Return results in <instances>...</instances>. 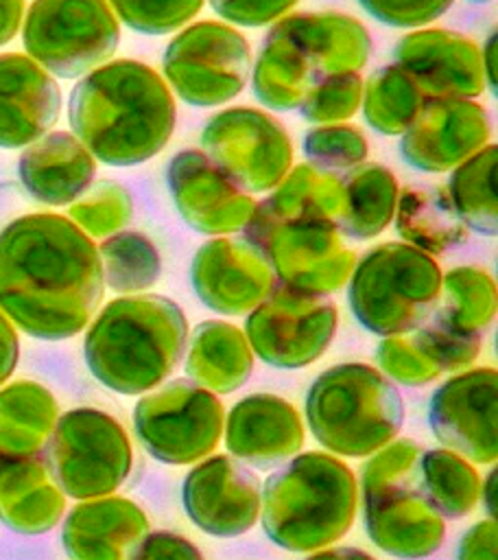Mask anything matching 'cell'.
Returning a JSON list of instances; mask_svg holds the SVG:
<instances>
[{"label": "cell", "mask_w": 498, "mask_h": 560, "mask_svg": "<svg viewBox=\"0 0 498 560\" xmlns=\"http://www.w3.org/2000/svg\"><path fill=\"white\" fill-rule=\"evenodd\" d=\"M297 0H210L212 9L240 26H264L282 18Z\"/></svg>", "instance_id": "obj_45"}, {"label": "cell", "mask_w": 498, "mask_h": 560, "mask_svg": "<svg viewBox=\"0 0 498 560\" xmlns=\"http://www.w3.org/2000/svg\"><path fill=\"white\" fill-rule=\"evenodd\" d=\"M223 431L229 453L262 470L290 459L304 444L297 409L275 394H251L238 400Z\"/></svg>", "instance_id": "obj_21"}, {"label": "cell", "mask_w": 498, "mask_h": 560, "mask_svg": "<svg viewBox=\"0 0 498 560\" xmlns=\"http://www.w3.org/2000/svg\"><path fill=\"white\" fill-rule=\"evenodd\" d=\"M363 9L389 26H422L443 15L454 0H358Z\"/></svg>", "instance_id": "obj_44"}, {"label": "cell", "mask_w": 498, "mask_h": 560, "mask_svg": "<svg viewBox=\"0 0 498 560\" xmlns=\"http://www.w3.org/2000/svg\"><path fill=\"white\" fill-rule=\"evenodd\" d=\"M269 203L284 217L319 219L339 223L343 212V182L341 173H328L312 164H299L288 173L266 197Z\"/></svg>", "instance_id": "obj_33"}, {"label": "cell", "mask_w": 498, "mask_h": 560, "mask_svg": "<svg viewBox=\"0 0 498 560\" xmlns=\"http://www.w3.org/2000/svg\"><path fill=\"white\" fill-rule=\"evenodd\" d=\"M496 389L498 374L491 368L467 370L446 381L428 405L435 438L470 462L494 464L498 457Z\"/></svg>", "instance_id": "obj_15"}, {"label": "cell", "mask_w": 498, "mask_h": 560, "mask_svg": "<svg viewBox=\"0 0 498 560\" xmlns=\"http://www.w3.org/2000/svg\"><path fill=\"white\" fill-rule=\"evenodd\" d=\"M103 282L120 293H133L151 287L162 271L159 252L153 241L140 232H114L98 247Z\"/></svg>", "instance_id": "obj_36"}, {"label": "cell", "mask_w": 498, "mask_h": 560, "mask_svg": "<svg viewBox=\"0 0 498 560\" xmlns=\"http://www.w3.org/2000/svg\"><path fill=\"white\" fill-rule=\"evenodd\" d=\"M24 0H0V46L11 42L22 24Z\"/></svg>", "instance_id": "obj_49"}, {"label": "cell", "mask_w": 498, "mask_h": 560, "mask_svg": "<svg viewBox=\"0 0 498 560\" xmlns=\"http://www.w3.org/2000/svg\"><path fill=\"white\" fill-rule=\"evenodd\" d=\"M203 153L245 192L273 190L293 164L288 131L271 114L229 107L201 131Z\"/></svg>", "instance_id": "obj_14"}, {"label": "cell", "mask_w": 498, "mask_h": 560, "mask_svg": "<svg viewBox=\"0 0 498 560\" xmlns=\"http://www.w3.org/2000/svg\"><path fill=\"white\" fill-rule=\"evenodd\" d=\"M459 558H496V518L478 521L461 536Z\"/></svg>", "instance_id": "obj_47"}, {"label": "cell", "mask_w": 498, "mask_h": 560, "mask_svg": "<svg viewBox=\"0 0 498 560\" xmlns=\"http://www.w3.org/2000/svg\"><path fill=\"white\" fill-rule=\"evenodd\" d=\"M149 534L142 508L124 497H94L74 505L61 527V545L76 560H127Z\"/></svg>", "instance_id": "obj_22"}, {"label": "cell", "mask_w": 498, "mask_h": 560, "mask_svg": "<svg viewBox=\"0 0 498 560\" xmlns=\"http://www.w3.org/2000/svg\"><path fill=\"white\" fill-rule=\"evenodd\" d=\"M186 374L214 394H232L253 370V350L234 324L208 319L188 332Z\"/></svg>", "instance_id": "obj_27"}, {"label": "cell", "mask_w": 498, "mask_h": 560, "mask_svg": "<svg viewBox=\"0 0 498 560\" xmlns=\"http://www.w3.org/2000/svg\"><path fill=\"white\" fill-rule=\"evenodd\" d=\"M487 112L459 96H424L400 133L402 158L426 173H443L483 149L489 140Z\"/></svg>", "instance_id": "obj_16"}, {"label": "cell", "mask_w": 498, "mask_h": 560, "mask_svg": "<svg viewBox=\"0 0 498 560\" xmlns=\"http://www.w3.org/2000/svg\"><path fill=\"white\" fill-rule=\"evenodd\" d=\"M162 66L168 83L188 105L214 107L242 92L251 72V55L236 28L205 20L173 37Z\"/></svg>", "instance_id": "obj_13"}, {"label": "cell", "mask_w": 498, "mask_h": 560, "mask_svg": "<svg viewBox=\"0 0 498 560\" xmlns=\"http://www.w3.org/2000/svg\"><path fill=\"white\" fill-rule=\"evenodd\" d=\"M393 55L424 96L472 98L485 88L481 50L461 33L446 28L413 31L395 44Z\"/></svg>", "instance_id": "obj_20"}, {"label": "cell", "mask_w": 498, "mask_h": 560, "mask_svg": "<svg viewBox=\"0 0 498 560\" xmlns=\"http://www.w3.org/2000/svg\"><path fill=\"white\" fill-rule=\"evenodd\" d=\"M424 94L398 63L382 66L363 83L365 120L384 136H400L413 120Z\"/></svg>", "instance_id": "obj_34"}, {"label": "cell", "mask_w": 498, "mask_h": 560, "mask_svg": "<svg viewBox=\"0 0 498 560\" xmlns=\"http://www.w3.org/2000/svg\"><path fill=\"white\" fill-rule=\"evenodd\" d=\"M371 455L363 470L367 536L389 556L424 558L435 553L446 536V518L426 492L419 446L391 440Z\"/></svg>", "instance_id": "obj_5"}, {"label": "cell", "mask_w": 498, "mask_h": 560, "mask_svg": "<svg viewBox=\"0 0 498 560\" xmlns=\"http://www.w3.org/2000/svg\"><path fill=\"white\" fill-rule=\"evenodd\" d=\"M22 39L44 70L74 79L116 52L120 28L107 0H33Z\"/></svg>", "instance_id": "obj_10"}, {"label": "cell", "mask_w": 498, "mask_h": 560, "mask_svg": "<svg viewBox=\"0 0 498 560\" xmlns=\"http://www.w3.org/2000/svg\"><path fill=\"white\" fill-rule=\"evenodd\" d=\"M319 79L321 77L304 50L275 22L266 33L253 66L251 83L256 98L277 112L299 109Z\"/></svg>", "instance_id": "obj_28"}, {"label": "cell", "mask_w": 498, "mask_h": 560, "mask_svg": "<svg viewBox=\"0 0 498 560\" xmlns=\"http://www.w3.org/2000/svg\"><path fill=\"white\" fill-rule=\"evenodd\" d=\"M66 494L52 481L42 453H0V521L17 534L50 532L63 516Z\"/></svg>", "instance_id": "obj_25"}, {"label": "cell", "mask_w": 498, "mask_h": 560, "mask_svg": "<svg viewBox=\"0 0 498 560\" xmlns=\"http://www.w3.org/2000/svg\"><path fill=\"white\" fill-rule=\"evenodd\" d=\"M277 24L304 50L319 77L356 72L371 52L367 28L345 13H293Z\"/></svg>", "instance_id": "obj_26"}, {"label": "cell", "mask_w": 498, "mask_h": 560, "mask_svg": "<svg viewBox=\"0 0 498 560\" xmlns=\"http://www.w3.org/2000/svg\"><path fill=\"white\" fill-rule=\"evenodd\" d=\"M363 101V79L358 72H339L321 77L304 103L301 116L308 122H341L356 114Z\"/></svg>", "instance_id": "obj_41"}, {"label": "cell", "mask_w": 498, "mask_h": 560, "mask_svg": "<svg viewBox=\"0 0 498 560\" xmlns=\"http://www.w3.org/2000/svg\"><path fill=\"white\" fill-rule=\"evenodd\" d=\"M398 234L426 254H443L467 238V225L441 186L415 184L398 195Z\"/></svg>", "instance_id": "obj_29"}, {"label": "cell", "mask_w": 498, "mask_h": 560, "mask_svg": "<svg viewBox=\"0 0 498 560\" xmlns=\"http://www.w3.org/2000/svg\"><path fill=\"white\" fill-rule=\"evenodd\" d=\"M347 295L354 317L369 332H411L441 298V269L408 243H382L354 265Z\"/></svg>", "instance_id": "obj_7"}, {"label": "cell", "mask_w": 498, "mask_h": 560, "mask_svg": "<svg viewBox=\"0 0 498 560\" xmlns=\"http://www.w3.org/2000/svg\"><path fill=\"white\" fill-rule=\"evenodd\" d=\"M166 182L181 219L201 234L223 236L242 230L256 206L253 197L199 149L175 153Z\"/></svg>", "instance_id": "obj_18"}, {"label": "cell", "mask_w": 498, "mask_h": 560, "mask_svg": "<svg viewBox=\"0 0 498 560\" xmlns=\"http://www.w3.org/2000/svg\"><path fill=\"white\" fill-rule=\"evenodd\" d=\"M260 479L238 457L214 455L183 479L181 501L190 521L205 534L234 538L249 532L260 516Z\"/></svg>", "instance_id": "obj_17"}, {"label": "cell", "mask_w": 498, "mask_h": 560, "mask_svg": "<svg viewBox=\"0 0 498 560\" xmlns=\"http://www.w3.org/2000/svg\"><path fill=\"white\" fill-rule=\"evenodd\" d=\"M57 81L28 55H0V147H26L57 120Z\"/></svg>", "instance_id": "obj_23"}, {"label": "cell", "mask_w": 498, "mask_h": 560, "mask_svg": "<svg viewBox=\"0 0 498 560\" xmlns=\"http://www.w3.org/2000/svg\"><path fill=\"white\" fill-rule=\"evenodd\" d=\"M135 558H179V560H188L201 558V551L183 536H177L173 532H149L144 536V540L140 542Z\"/></svg>", "instance_id": "obj_46"}, {"label": "cell", "mask_w": 498, "mask_h": 560, "mask_svg": "<svg viewBox=\"0 0 498 560\" xmlns=\"http://www.w3.org/2000/svg\"><path fill=\"white\" fill-rule=\"evenodd\" d=\"M98 247L61 214H26L0 232V311L37 339L81 332L103 300Z\"/></svg>", "instance_id": "obj_1"}, {"label": "cell", "mask_w": 498, "mask_h": 560, "mask_svg": "<svg viewBox=\"0 0 498 560\" xmlns=\"http://www.w3.org/2000/svg\"><path fill=\"white\" fill-rule=\"evenodd\" d=\"M188 341L183 311L164 295L109 302L90 326L83 354L92 376L118 394H142L181 363Z\"/></svg>", "instance_id": "obj_3"}, {"label": "cell", "mask_w": 498, "mask_h": 560, "mask_svg": "<svg viewBox=\"0 0 498 560\" xmlns=\"http://www.w3.org/2000/svg\"><path fill=\"white\" fill-rule=\"evenodd\" d=\"M426 492L443 518H463L478 501L481 479L463 455L450 448L422 451L419 457Z\"/></svg>", "instance_id": "obj_35"}, {"label": "cell", "mask_w": 498, "mask_h": 560, "mask_svg": "<svg viewBox=\"0 0 498 560\" xmlns=\"http://www.w3.org/2000/svg\"><path fill=\"white\" fill-rule=\"evenodd\" d=\"M199 300L221 315L249 313L275 284V273L247 238L216 236L199 247L190 267Z\"/></svg>", "instance_id": "obj_19"}, {"label": "cell", "mask_w": 498, "mask_h": 560, "mask_svg": "<svg viewBox=\"0 0 498 560\" xmlns=\"http://www.w3.org/2000/svg\"><path fill=\"white\" fill-rule=\"evenodd\" d=\"M367 151L365 136L352 125H321L304 138L308 162L328 173H345L358 166Z\"/></svg>", "instance_id": "obj_40"}, {"label": "cell", "mask_w": 498, "mask_h": 560, "mask_svg": "<svg viewBox=\"0 0 498 560\" xmlns=\"http://www.w3.org/2000/svg\"><path fill=\"white\" fill-rule=\"evenodd\" d=\"M441 308L463 328L483 335L496 313L494 278L481 267H456L441 276Z\"/></svg>", "instance_id": "obj_37"}, {"label": "cell", "mask_w": 498, "mask_h": 560, "mask_svg": "<svg viewBox=\"0 0 498 560\" xmlns=\"http://www.w3.org/2000/svg\"><path fill=\"white\" fill-rule=\"evenodd\" d=\"M496 477H498V470L491 468L478 492V497H483V508L487 510L489 518H496Z\"/></svg>", "instance_id": "obj_51"}, {"label": "cell", "mask_w": 498, "mask_h": 560, "mask_svg": "<svg viewBox=\"0 0 498 560\" xmlns=\"http://www.w3.org/2000/svg\"><path fill=\"white\" fill-rule=\"evenodd\" d=\"M376 359L391 381L408 387L428 385L441 374L439 368L419 348L413 332L384 337L382 343L378 346Z\"/></svg>", "instance_id": "obj_43"}, {"label": "cell", "mask_w": 498, "mask_h": 560, "mask_svg": "<svg viewBox=\"0 0 498 560\" xmlns=\"http://www.w3.org/2000/svg\"><path fill=\"white\" fill-rule=\"evenodd\" d=\"M68 118L81 144L109 166L157 155L175 129V101L164 79L133 59L100 63L70 94Z\"/></svg>", "instance_id": "obj_2"}, {"label": "cell", "mask_w": 498, "mask_h": 560, "mask_svg": "<svg viewBox=\"0 0 498 560\" xmlns=\"http://www.w3.org/2000/svg\"><path fill=\"white\" fill-rule=\"evenodd\" d=\"M312 435L328 451L367 457L402 429L404 405L395 385L371 365L341 363L319 374L306 394Z\"/></svg>", "instance_id": "obj_6"}, {"label": "cell", "mask_w": 498, "mask_h": 560, "mask_svg": "<svg viewBox=\"0 0 498 560\" xmlns=\"http://www.w3.org/2000/svg\"><path fill=\"white\" fill-rule=\"evenodd\" d=\"M481 63H483L485 81L489 83L491 90H496V33H491V35L487 37V42L483 44Z\"/></svg>", "instance_id": "obj_50"}, {"label": "cell", "mask_w": 498, "mask_h": 560, "mask_svg": "<svg viewBox=\"0 0 498 560\" xmlns=\"http://www.w3.org/2000/svg\"><path fill=\"white\" fill-rule=\"evenodd\" d=\"M59 407L55 396L39 383L15 381L0 389V453H42Z\"/></svg>", "instance_id": "obj_31"}, {"label": "cell", "mask_w": 498, "mask_h": 560, "mask_svg": "<svg viewBox=\"0 0 498 560\" xmlns=\"http://www.w3.org/2000/svg\"><path fill=\"white\" fill-rule=\"evenodd\" d=\"M411 332L439 372L463 370L472 365L481 352L483 335L456 324L441 306H435V311Z\"/></svg>", "instance_id": "obj_38"}, {"label": "cell", "mask_w": 498, "mask_h": 560, "mask_svg": "<svg viewBox=\"0 0 498 560\" xmlns=\"http://www.w3.org/2000/svg\"><path fill=\"white\" fill-rule=\"evenodd\" d=\"M356 501L352 468L334 455L308 451L266 477L260 494L262 527L277 547L312 553L349 532Z\"/></svg>", "instance_id": "obj_4"}, {"label": "cell", "mask_w": 498, "mask_h": 560, "mask_svg": "<svg viewBox=\"0 0 498 560\" xmlns=\"http://www.w3.org/2000/svg\"><path fill=\"white\" fill-rule=\"evenodd\" d=\"M140 444L164 464H192L214 451L225 411L218 396L192 378L159 383L133 409Z\"/></svg>", "instance_id": "obj_11"}, {"label": "cell", "mask_w": 498, "mask_h": 560, "mask_svg": "<svg viewBox=\"0 0 498 560\" xmlns=\"http://www.w3.org/2000/svg\"><path fill=\"white\" fill-rule=\"evenodd\" d=\"M496 160V144H485L452 168L448 184V197L463 223L487 236H494L498 228Z\"/></svg>", "instance_id": "obj_32"}, {"label": "cell", "mask_w": 498, "mask_h": 560, "mask_svg": "<svg viewBox=\"0 0 498 560\" xmlns=\"http://www.w3.org/2000/svg\"><path fill=\"white\" fill-rule=\"evenodd\" d=\"M20 357V341L11 319L0 311V385L13 374Z\"/></svg>", "instance_id": "obj_48"}, {"label": "cell", "mask_w": 498, "mask_h": 560, "mask_svg": "<svg viewBox=\"0 0 498 560\" xmlns=\"http://www.w3.org/2000/svg\"><path fill=\"white\" fill-rule=\"evenodd\" d=\"M109 4L133 31L164 35L194 18L203 0H109Z\"/></svg>", "instance_id": "obj_42"}, {"label": "cell", "mask_w": 498, "mask_h": 560, "mask_svg": "<svg viewBox=\"0 0 498 560\" xmlns=\"http://www.w3.org/2000/svg\"><path fill=\"white\" fill-rule=\"evenodd\" d=\"M133 201L129 190L111 179L87 186L70 208L72 221L92 236H107L118 232L131 217Z\"/></svg>", "instance_id": "obj_39"}, {"label": "cell", "mask_w": 498, "mask_h": 560, "mask_svg": "<svg viewBox=\"0 0 498 560\" xmlns=\"http://www.w3.org/2000/svg\"><path fill=\"white\" fill-rule=\"evenodd\" d=\"M94 155L74 133L52 131L31 142L17 162L26 192L48 206L72 203L94 179Z\"/></svg>", "instance_id": "obj_24"}, {"label": "cell", "mask_w": 498, "mask_h": 560, "mask_svg": "<svg viewBox=\"0 0 498 560\" xmlns=\"http://www.w3.org/2000/svg\"><path fill=\"white\" fill-rule=\"evenodd\" d=\"M242 232L275 278L293 287L332 293L349 280L356 265V254L345 247L334 223L284 217L269 199L253 206Z\"/></svg>", "instance_id": "obj_8"}, {"label": "cell", "mask_w": 498, "mask_h": 560, "mask_svg": "<svg viewBox=\"0 0 498 560\" xmlns=\"http://www.w3.org/2000/svg\"><path fill=\"white\" fill-rule=\"evenodd\" d=\"M42 457L59 490L81 501L118 490L133 462L122 424L92 407L59 416L42 446Z\"/></svg>", "instance_id": "obj_9"}, {"label": "cell", "mask_w": 498, "mask_h": 560, "mask_svg": "<svg viewBox=\"0 0 498 560\" xmlns=\"http://www.w3.org/2000/svg\"><path fill=\"white\" fill-rule=\"evenodd\" d=\"M336 306L328 293L275 280L249 311L245 337L269 365L297 370L317 361L336 332Z\"/></svg>", "instance_id": "obj_12"}, {"label": "cell", "mask_w": 498, "mask_h": 560, "mask_svg": "<svg viewBox=\"0 0 498 560\" xmlns=\"http://www.w3.org/2000/svg\"><path fill=\"white\" fill-rule=\"evenodd\" d=\"M343 182V212L336 228L352 238L378 236L395 217L398 182L393 173L374 162H360L358 166L341 173Z\"/></svg>", "instance_id": "obj_30"}, {"label": "cell", "mask_w": 498, "mask_h": 560, "mask_svg": "<svg viewBox=\"0 0 498 560\" xmlns=\"http://www.w3.org/2000/svg\"><path fill=\"white\" fill-rule=\"evenodd\" d=\"M474 2H489V0H474Z\"/></svg>", "instance_id": "obj_52"}]
</instances>
